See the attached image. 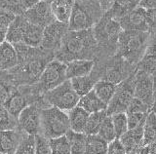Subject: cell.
<instances>
[{
	"mask_svg": "<svg viewBox=\"0 0 156 154\" xmlns=\"http://www.w3.org/2000/svg\"><path fill=\"white\" fill-rule=\"evenodd\" d=\"M151 36L154 34L136 30H122L116 45L117 58L128 64L138 62L144 54Z\"/></svg>",
	"mask_w": 156,
	"mask_h": 154,
	"instance_id": "2",
	"label": "cell"
},
{
	"mask_svg": "<svg viewBox=\"0 0 156 154\" xmlns=\"http://www.w3.org/2000/svg\"><path fill=\"white\" fill-rule=\"evenodd\" d=\"M95 65V60H74L68 61L66 64V79L69 80L75 77L90 75Z\"/></svg>",
	"mask_w": 156,
	"mask_h": 154,
	"instance_id": "15",
	"label": "cell"
},
{
	"mask_svg": "<svg viewBox=\"0 0 156 154\" xmlns=\"http://www.w3.org/2000/svg\"><path fill=\"white\" fill-rule=\"evenodd\" d=\"M34 153L35 154H51L49 139L42 135L34 136Z\"/></svg>",
	"mask_w": 156,
	"mask_h": 154,
	"instance_id": "38",
	"label": "cell"
},
{
	"mask_svg": "<svg viewBox=\"0 0 156 154\" xmlns=\"http://www.w3.org/2000/svg\"><path fill=\"white\" fill-rule=\"evenodd\" d=\"M134 98L140 100L150 108L154 107V76L136 70Z\"/></svg>",
	"mask_w": 156,
	"mask_h": 154,
	"instance_id": "9",
	"label": "cell"
},
{
	"mask_svg": "<svg viewBox=\"0 0 156 154\" xmlns=\"http://www.w3.org/2000/svg\"><path fill=\"white\" fill-rule=\"evenodd\" d=\"M134 82L135 74L129 78L124 79L117 84L116 91L111 100L107 104L105 112L107 115H112L119 112H126L132 100L134 99Z\"/></svg>",
	"mask_w": 156,
	"mask_h": 154,
	"instance_id": "7",
	"label": "cell"
},
{
	"mask_svg": "<svg viewBox=\"0 0 156 154\" xmlns=\"http://www.w3.org/2000/svg\"><path fill=\"white\" fill-rule=\"evenodd\" d=\"M6 31L7 30H5V28L0 26V43H2L6 39Z\"/></svg>",
	"mask_w": 156,
	"mask_h": 154,
	"instance_id": "46",
	"label": "cell"
},
{
	"mask_svg": "<svg viewBox=\"0 0 156 154\" xmlns=\"http://www.w3.org/2000/svg\"><path fill=\"white\" fill-rule=\"evenodd\" d=\"M155 142V111L154 107L149 110L144 124L143 146Z\"/></svg>",
	"mask_w": 156,
	"mask_h": 154,
	"instance_id": "29",
	"label": "cell"
},
{
	"mask_svg": "<svg viewBox=\"0 0 156 154\" xmlns=\"http://www.w3.org/2000/svg\"><path fill=\"white\" fill-rule=\"evenodd\" d=\"M40 131L47 138L66 135L69 131V120L66 111L50 107L40 110Z\"/></svg>",
	"mask_w": 156,
	"mask_h": 154,
	"instance_id": "4",
	"label": "cell"
},
{
	"mask_svg": "<svg viewBox=\"0 0 156 154\" xmlns=\"http://www.w3.org/2000/svg\"><path fill=\"white\" fill-rule=\"evenodd\" d=\"M49 139L51 154H70V146L66 135Z\"/></svg>",
	"mask_w": 156,
	"mask_h": 154,
	"instance_id": "32",
	"label": "cell"
},
{
	"mask_svg": "<svg viewBox=\"0 0 156 154\" xmlns=\"http://www.w3.org/2000/svg\"><path fill=\"white\" fill-rule=\"evenodd\" d=\"M136 6H138L136 0H114L109 10L105 12V15L118 22L119 19L133 11Z\"/></svg>",
	"mask_w": 156,
	"mask_h": 154,
	"instance_id": "20",
	"label": "cell"
},
{
	"mask_svg": "<svg viewBox=\"0 0 156 154\" xmlns=\"http://www.w3.org/2000/svg\"><path fill=\"white\" fill-rule=\"evenodd\" d=\"M14 154H35L34 153V136H27L22 138Z\"/></svg>",
	"mask_w": 156,
	"mask_h": 154,
	"instance_id": "37",
	"label": "cell"
},
{
	"mask_svg": "<svg viewBox=\"0 0 156 154\" xmlns=\"http://www.w3.org/2000/svg\"><path fill=\"white\" fill-rule=\"evenodd\" d=\"M144 124H140L136 128L128 130L119 139L126 150V153H134L143 146L144 138Z\"/></svg>",
	"mask_w": 156,
	"mask_h": 154,
	"instance_id": "14",
	"label": "cell"
},
{
	"mask_svg": "<svg viewBox=\"0 0 156 154\" xmlns=\"http://www.w3.org/2000/svg\"><path fill=\"white\" fill-rule=\"evenodd\" d=\"M111 122L113 125L116 138H119L128 131V122H127V116L125 112H119L110 115Z\"/></svg>",
	"mask_w": 156,
	"mask_h": 154,
	"instance_id": "33",
	"label": "cell"
},
{
	"mask_svg": "<svg viewBox=\"0 0 156 154\" xmlns=\"http://www.w3.org/2000/svg\"><path fill=\"white\" fill-rule=\"evenodd\" d=\"M156 0H140L138 3V7H140L144 10H151L155 9Z\"/></svg>",
	"mask_w": 156,
	"mask_h": 154,
	"instance_id": "43",
	"label": "cell"
},
{
	"mask_svg": "<svg viewBox=\"0 0 156 154\" xmlns=\"http://www.w3.org/2000/svg\"><path fill=\"white\" fill-rule=\"evenodd\" d=\"M139 1H140V0H136V2H138V3H139Z\"/></svg>",
	"mask_w": 156,
	"mask_h": 154,
	"instance_id": "50",
	"label": "cell"
},
{
	"mask_svg": "<svg viewBox=\"0 0 156 154\" xmlns=\"http://www.w3.org/2000/svg\"><path fill=\"white\" fill-rule=\"evenodd\" d=\"M12 88L8 86L7 84H5L4 82L0 81V104H4L7 102V100L13 93Z\"/></svg>",
	"mask_w": 156,
	"mask_h": 154,
	"instance_id": "42",
	"label": "cell"
},
{
	"mask_svg": "<svg viewBox=\"0 0 156 154\" xmlns=\"http://www.w3.org/2000/svg\"><path fill=\"white\" fill-rule=\"evenodd\" d=\"M40 1H41V0H22L24 10H27V9L31 8L32 6H34L35 4H37L38 2H40Z\"/></svg>",
	"mask_w": 156,
	"mask_h": 154,
	"instance_id": "45",
	"label": "cell"
},
{
	"mask_svg": "<svg viewBox=\"0 0 156 154\" xmlns=\"http://www.w3.org/2000/svg\"><path fill=\"white\" fill-rule=\"evenodd\" d=\"M155 46L154 41H151L150 44L146 47L144 54L138 61L136 70L143 71L144 73L154 76L155 75Z\"/></svg>",
	"mask_w": 156,
	"mask_h": 154,
	"instance_id": "21",
	"label": "cell"
},
{
	"mask_svg": "<svg viewBox=\"0 0 156 154\" xmlns=\"http://www.w3.org/2000/svg\"><path fill=\"white\" fill-rule=\"evenodd\" d=\"M105 154H126V150L119 138H115L107 143Z\"/></svg>",
	"mask_w": 156,
	"mask_h": 154,
	"instance_id": "40",
	"label": "cell"
},
{
	"mask_svg": "<svg viewBox=\"0 0 156 154\" xmlns=\"http://www.w3.org/2000/svg\"><path fill=\"white\" fill-rule=\"evenodd\" d=\"M22 138L16 130L0 131V153L14 154Z\"/></svg>",
	"mask_w": 156,
	"mask_h": 154,
	"instance_id": "18",
	"label": "cell"
},
{
	"mask_svg": "<svg viewBox=\"0 0 156 154\" xmlns=\"http://www.w3.org/2000/svg\"><path fill=\"white\" fill-rule=\"evenodd\" d=\"M66 80H67L66 76V64L58 60H52L45 65L37 80L39 91L46 93Z\"/></svg>",
	"mask_w": 156,
	"mask_h": 154,
	"instance_id": "8",
	"label": "cell"
},
{
	"mask_svg": "<svg viewBox=\"0 0 156 154\" xmlns=\"http://www.w3.org/2000/svg\"><path fill=\"white\" fill-rule=\"evenodd\" d=\"M5 108L8 110V112L12 115L14 118H18L19 114L27 107V100L23 95L19 91H13V93L7 100V102L4 104Z\"/></svg>",
	"mask_w": 156,
	"mask_h": 154,
	"instance_id": "24",
	"label": "cell"
},
{
	"mask_svg": "<svg viewBox=\"0 0 156 154\" xmlns=\"http://www.w3.org/2000/svg\"><path fill=\"white\" fill-rule=\"evenodd\" d=\"M23 16L26 18V20L29 23H32V25H35L42 28L46 27L51 23L56 21L51 11L50 4L42 1V0L31 8L24 11Z\"/></svg>",
	"mask_w": 156,
	"mask_h": 154,
	"instance_id": "13",
	"label": "cell"
},
{
	"mask_svg": "<svg viewBox=\"0 0 156 154\" xmlns=\"http://www.w3.org/2000/svg\"><path fill=\"white\" fill-rule=\"evenodd\" d=\"M0 8L15 16L23 15L26 11L22 0H0Z\"/></svg>",
	"mask_w": 156,
	"mask_h": 154,
	"instance_id": "36",
	"label": "cell"
},
{
	"mask_svg": "<svg viewBox=\"0 0 156 154\" xmlns=\"http://www.w3.org/2000/svg\"><path fill=\"white\" fill-rule=\"evenodd\" d=\"M66 136L69 142L70 154H85L87 136L84 133H75L69 130Z\"/></svg>",
	"mask_w": 156,
	"mask_h": 154,
	"instance_id": "28",
	"label": "cell"
},
{
	"mask_svg": "<svg viewBox=\"0 0 156 154\" xmlns=\"http://www.w3.org/2000/svg\"><path fill=\"white\" fill-rule=\"evenodd\" d=\"M102 15L104 13L97 0L87 2L74 0L70 19L67 23L68 30L80 31L93 28Z\"/></svg>",
	"mask_w": 156,
	"mask_h": 154,
	"instance_id": "3",
	"label": "cell"
},
{
	"mask_svg": "<svg viewBox=\"0 0 156 154\" xmlns=\"http://www.w3.org/2000/svg\"><path fill=\"white\" fill-rule=\"evenodd\" d=\"M42 1H45V2H47V3H49V4H50L52 1H53V0H42Z\"/></svg>",
	"mask_w": 156,
	"mask_h": 154,
	"instance_id": "47",
	"label": "cell"
},
{
	"mask_svg": "<svg viewBox=\"0 0 156 154\" xmlns=\"http://www.w3.org/2000/svg\"><path fill=\"white\" fill-rule=\"evenodd\" d=\"M125 113L127 116V122H128V130L136 128L140 124H144L146 115H147V113L131 112V111H127Z\"/></svg>",
	"mask_w": 156,
	"mask_h": 154,
	"instance_id": "39",
	"label": "cell"
},
{
	"mask_svg": "<svg viewBox=\"0 0 156 154\" xmlns=\"http://www.w3.org/2000/svg\"><path fill=\"white\" fill-rule=\"evenodd\" d=\"M68 31V26L66 23L54 21L43 28V35L40 48L47 52L58 51L61 46L63 36Z\"/></svg>",
	"mask_w": 156,
	"mask_h": 154,
	"instance_id": "10",
	"label": "cell"
},
{
	"mask_svg": "<svg viewBox=\"0 0 156 154\" xmlns=\"http://www.w3.org/2000/svg\"><path fill=\"white\" fill-rule=\"evenodd\" d=\"M106 115L107 114L105 112V110L89 114V117H88L86 126L84 129V134L86 135V136L98 134L101 125V123H102V121H104V119L105 118Z\"/></svg>",
	"mask_w": 156,
	"mask_h": 154,
	"instance_id": "31",
	"label": "cell"
},
{
	"mask_svg": "<svg viewBox=\"0 0 156 154\" xmlns=\"http://www.w3.org/2000/svg\"><path fill=\"white\" fill-rule=\"evenodd\" d=\"M28 22L26 20L23 15L16 16L13 22L10 23L6 31V40L7 42L11 43L12 45L20 44L23 42V32L26 30V26Z\"/></svg>",
	"mask_w": 156,
	"mask_h": 154,
	"instance_id": "16",
	"label": "cell"
},
{
	"mask_svg": "<svg viewBox=\"0 0 156 154\" xmlns=\"http://www.w3.org/2000/svg\"><path fill=\"white\" fill-rule=\"evenodd\" d=\"M73 2L74 0H53L50 6L56 21L67 25L72 12Z\"/></svg>",
	"mask_w": 156,
	"mask_h": 154,
	"instance_id": "19",
	"label": "cell"
},
{
	"mask_svg": "<svg viewBox=\"0 0 156 154\" xmlns=\"http://www.w3.org/2000/svg\"><path fill=\"white\" fill-rule=\"evenodd\" d=\"M80 1H83V2H87V1H92V0H80Z\"/></svg>",
	"mask_w": 156,
	"mask_h": 154,
	"instance_id": "48",
	"label": "cell"
},
{
	"mask_svg": "<svg viewBox=\"0 0 156 154\" xmlns=\"http://www.w3.org/2000/svg\"><path fill=\"white\" fill-rule=\"evenodd\" d=\"M44 99L51 107L62 111H69L79 102V96L73 90L69 80H66L54 89L44 93Z\"/></svg>",
	"mask_w": 156,
	"mask_h": 154,
	"instance_id": "6",
	"label": "cell"
},
{
	"mask_svg": "<svg viewBox=\"0 0 156 154\" xmlns=\"http://www.w3.org/2000/svg\"><path fill=\"white\" fill-rule=\"evenodd\" d=\"M116 84L111 83L106 80H100L97 81L93 88V92L99 98L102 103H105L106 105L111 100L112 97L116 91Z\"/></svg>",
	"mask_w": 156,
	"mask_h": 154,
	"instance_id": "26",
	"label": "cell"
},
{
	"mask_svg": "<svg viewBox=\"0 0 156 154\" xmlns=\"http://www.w3.org/2000/svg\"><path fill=\"white\" fill-rule=\"evenodd\" d=\"M78 107L83 108L86 112L89 114L99 112V111H104L106 110L107 105L102 103L101 100L97 97L96 94L93 92V90L85 96H83L79 99V102L77 103Z\"/></svg>",
	"mask_w": 156,
	"mask_h": 154,
	"instance_id": "23",
	"label": "cell"
},
{
	"mask_svg": "<svg viewBox=\"0 0 156 154\" xmlns=\"http://www.w3.org/2000/svg\"><path fill=\"white\" fill-rule=\"evenodd\" d=\"M17 119L14 118L4 105L0 104V131L15 130L17 127Z\"/></svg>",
	"mask_w": 156,
	"mask_h": 154,
	"instance_id": "35",
	"label": "cell"
},
{
	"mask_svg": "<svg viewBox=\"0 0 156 154\" xmlns=\"http://www.w3.org/2000/svg\"><path fill=\"white\" fill-rule=\"evenodd\" d=\"M97 135L104 139V141H105L107 143L116 138L115 131H114L113 125H112L111 118L109 115H106L105 118L104 119V121H102L101 127L99 129V132H98Z\"/></svg>",
	"mask_w": 156,
	"mask_h": 154,
	"instance_id": "34",
	"label": "cell"
},
{
	"mask_svg": "<svg viewBox=\"0 0 156 154\" xmlns=\"http://www.w3.org/2000/svg\"><path fill=\"white\" fill-rule=\"evenodd\" d=\"M99 3V6L101 7L102 13H105L109 10V8L111 7L112 3L114 2V0H97Z\"/></svg>",
	"mask_w": 156,
	"mask_h": 154,
	"instance_id": "44",
	"label": "cell"
},
{
	"mask_svg": "<svg viewBox=\"0 0 156 154\" xmlns=\"http://www.w3.org/2000/svg\"><path fill=\"white\" fill-rule=\"evenodd\" d=\"M92 30L98 46L116 50L117 40L122 31L119 23L116 20L104 14Z\"/></svg>",
	"mask_w": 156,
	"mask_h": 154,
	"instance_id": "5",
	"label": "cell"
},
{
	"mask_svg": "<svg viewBox=\"0 0 156 154\" xmlns=\"http://www.w3.org/2000/svg\"><path fill=\"white\" fill-rule=\"evenodd\" d=\"M68 120H69V130L75 133H84L89 113L84 109L76 105L75 107L69 110Z\"/></svg>",
	"mask_w": 156,
	"mask_h": 154,
	"instance_id": "22",
	"label": "cell"
},
{
	"mask_svg": "<svg viewBox=\"0 0 156 154\" xmlns=\"http://www.w3.org/2000/svg\"><path fill=\"white\" fill-rule=\"evenodd\" d=\"M126 154H134V153H126Z\"/></svg>",
	"mask_w": 156,
	"mask_h": 154,
	"instance_id": "49",
	"label": "cell"
},
{
	"mask_svg": "<svg viewBox=\"0 0 156 154\" xmlns=\"http://www.w3.org/2000/svg\"><path fill=\"white\" fill-rule=\"evenodd\" d=\"M43 28L32 23H27L23 36V44L31 48H39L41 45Z\"/></svg>",
	"mask_w": 156,
	"mask_h": 154,
	"instance_id": "25",
	"label": "cell"
},
{
	"mask_svg": "<svg viewBox=\"0 0 156 154\" xmlns=\"http://www.w3.org/2000/svg\"><path fill=\"white\" fill-rule=\"evenodd\" d=\"M0 154H3V153H0Z\"/></svg>",
	"mask_w": 156,
	"mask_h": 154,
	"instance_id": "51",
	"label": "cell"
},
{
	"mask_svg": "<svg viewBox=\"0 0 156 154\" xmlns=\"http://www.w3.org/2000/svg\"><path fill=\"white\" fill-rule=\"evenodd\" d=\"M70 84L75 93L79 96V98L85 96L93 90L94 85L96 83L95 79L91 75L82 76V77H75V78L69 79Z\"/></svg>",
	"mask_w": 156,
	"mask_h": 154,
	"instance_id": "27",
	"label": "cell"
},
{
	"mask_svg": "<svg viewBox=\"0 0 156 154\" xmlns=\"http://www.w3.org/2000/svg\"><path fill=\"white\" fill-rule=\"evenodd\" d=\"M19 64L15 47L6 40L0 43V70H10Z\"/></svg>",
	"mask_w": 156,
	"mask_h": 154,
	"instance_id": "17",
	"label": "cell"
},
{
	"mask_svg": "<svg viewBox=\"0 0 156 154\" xmlns=\"http://www.w3.org/2000/svg\"><path fill=\"white\" fill-rule=\"evenodd\" d=\"M107 142L98 135H90L86 138L85 154H105Z\"/></svg>",
	"mask_w": 156,
	"mask_h": 154,
	"instance_id": "30",
	"label": "cell"
},
{
	"mask_svg": "<svg viewBox=\"0 0 156 154\" xmlns=\"http://www.w3.org/2000/svg\"><path fill=\"white\" fill-rule=\"evenodd\" d=\"M17 122L27 136H36L40 132V109L36 104L27 105L19 114Z\"/></svg>",
	"mask_w": 156,
	"mask_h": 154,
	"instance_id": "12",
	"label": "cell"
},
{
	"mask_svg": "<svg viewBox=\"0 0 156 154\" xmlns=\"http://www.w3.org/2000/svg\"><path fill=\"white\" fill-rule=\"evenodd\" d=\"M15 17L16 16L13 15V14L0 8V26L5 28V30H7L8 26H10V23H11L15 19Z\"/></svg>",
	"mask_w": 156,
	"mask_h": 154,
	"instance_id": "41",
	"label": "cell"
},
{
	"mask_svg": "<svg viewBox=\"0 0 156 154\" xmlns=\"http://www.w3.org/2000/svg\"><path fill=\"white\" fill-rule=\"evenodd\" d=\"M118 23L122 30H136L154 34L148 25L146 10L138 6L126 16L119 19Z\"/></svg>",
	"mask_w": 156,
	"mask_h": 154,
	"instance_id": "11",
	"label": "cell"
},
{
	"mask_svg": "<svg viewBox=\"0 0 156 154\" xmlns=\"http://www.w3.org/2000/svg\"><path fill=\"white\" fill-rule=\"evenodd\" d=\"M99 48L92 28L80 31L68 30L56 52V60L63 64L74 60H94Z\"/></svg>",
	"mask_w": 156,
	"mask_h": 154,
	"instance_id": "1",
	"label": "cell"
}]
</instances>
